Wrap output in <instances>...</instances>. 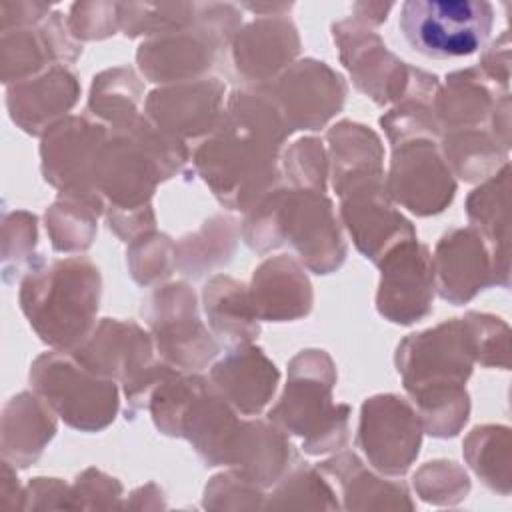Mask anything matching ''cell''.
<instances>
[{"instance_id": "cell-35", "label": "cell", "mask_w": 512, "mask_h": 512, "mask_svg": "<svg viewBox=\"0 0 512 512\" xmlns=\"http://www.w3.org/2000/svg\"><path fill=\"white\" fill-rule=\"evenodd\" d=\"M238 240L240 222L232 214H214L176 242V268L192 280L204 278L232 260Z\"/></svg>"}, {"instance_id": "cell-52", "label": "cell", "mask_w": 512, "mask_h": 512, "mask_svg": "<svg viewBox=\"0 0 512 512\" xmlns=\"http://www.w3.org/2000/svg\"><path fill=\"white\" fill-rule=\"evenodd\" d=\"M24 510H74L72 484L48 476L30 478L24 486Z\"/></svg>"}, {"instance_id": "cell-49", "label": "cell", "mask_w": 512, "mask_h": 512, "mask_svg": "<svg viewBox=\"0 0 512 512\" xmlns=\"http://www.w3.org/2000/svg\"><path fill=\"white\" fill-rule=\"evenodd\" d=\"M264 488L246 480L234 468L212 476L204 488L202 506L206 510H258L264 508Z\"/></svg>"}, {"instance_id": "cell-9", "label": "cell", "mask_w": 512, "mask_h": 512, "mask_svg": "<svg viewBox=\"0 0 512 512\" xmlns=\"http://www.w3.org/2000/svg\"><path fill=\"white\" fill-rule=\"evenodd\" d=\"M140 314L152 334L156 354L182 372H200L220 354L218 338L200 318L196 292L188 282L156 286Z\"/></svg>"}, {"instance_id": "cell-19", "label": "cell", "mask_w": 512, "mask_h": 512, "mask_svg": "<svg viewBox=\"0 0 512 512\" xmlns=\"http://www.w3.org/2000/svg\"><path fill=\"white\" fill-rule=\"evenodd\" d=\"M340 198V220L356 250L378 266L388 250L404 240L418 238L416 228L390 200L386 180L350 188Z\"/></svg>"}, {"instance_id": "cell-24", "label": "cell", "mask_w": 512, "mask_h": 512, "mask_svg": "<svg viewBox=\"0 0 512 512\" xmlns=\"http://www.w3.org/2000/svg\"><path fill=\"white\" fill-rule=\"evenodd\" d=\"M210 382L242 416H258L274 398L280 370L260 346H230L210 366Z\"/></svg>"}, {"instance_id": "cell-54", "label": "cell", "mask_w": 512, "mask_h": 512, "mask_svg": "<svg viewBox=\"0 0 512 512\" xmlns=\"http://www.w3.org/2000/svg\"><path fill=\"white\" fill-rule=\"evenodd\" d=\"M480 72L498 84L500 88L510 90V36L508 30L500 34L480 56Z\"/></svg>"}, {"instance_id": "cell-7", "label": "cell", "mask_w": 512, "mask_h": 512, "mask_svg": "<svg viewBox=\"0 0 512 512\" xmlns=\"http://www.w3.org/2000/svg\"><path fill=\"white\" fill-rule=\"evenodd\" d=\"M28 378L32 390L74 430L100 432L120 410L116 380L84 368L66 350L52 348L36 356Z\"/></svg>"}, {"instance_id": "cell-44", "label": "cell", "mask_w": 512, "mask_h": 512, "mask_svg": "<svg viewBox=\"0 0 512 512\" xmlns=\"http://www.w3.org/2000/svg\"><path fill=\"white\" fill-rule=\"evenodd\" d=\"M126 264L140 286H160L176 270V242L156 228L128 242Z\"/></svg>"}, {"instance_id": "cell-10", "label": "cell", "mask_w": 512, "mask_h": 512, "mask_svg": "<svg viewBox=\"0 0 512 512\" xmlns=\"http://www.w3.org/2000/svg\"><path fill=\"white\" fill-rule=\"evenodd\" d=\"M394 364L408 396L466 386L476 360L464 318L404 336L396 346Z\"/></svg>"}, {"instance_id": "cell-37", "label": "cell", "mask_w": 512, "mask_h": 512, "mask_svg": "<svg viewBox=\"0 0 512 512\" xmlns=\"http://www.w3.org/2000/svg\"><path fill=\"white\" fill-rule=\"evenodd\" d=\"M144 96V82L130 66H114L92 78L88 94V112L108 130L126 128L136 120Z\"/></svg>"}, {"instance_id": "cell-40", "label": "cell", "mask_w": 512, "mask_h": 512, "mask_svg": "<svg viewBox=\"0 0 512 512\" xmlns=\"http://www.w3.org/2000/svg\"><path fill=\"white\" fill-rule=\"evenodd\" d=\"M98 212L86 202L60 196L46 208L44 224L50 244L56 252L74 254L92 246L98 230Z\"/></svg>"}, {"instance_id": "cell-29", "label": "cell", "mask_w": 512, "mask_h": 512, "mask_svg": "<svg viewBox=\"0 0 512 512\" xmlns=\"http://www.w3.org/2000/svg\"><path fill=\"white\" fill-rule=\"evenodd\" d=\"M510 164L486 178L466 198L470 226L482 236L492 260L494 286H510V226H508Z\"/></svg>"}, {"instance_id": "cell-55", "label": "cell", "mask_w": 512, "mask_h": 512, "mask_svg": "<svg viewBox=\"0 0 512 512\" xmlns=\"http://www.w3.org/2000/svg\"><path fill=\"white\" fill-rule=\"evenodd\" d=\"M16 470L10 462L2 460L0 472V510L14 512L24 510V486L18 482Z\"/></svg>"}, {"instance_id": "cell-53", "label": "cell", "mask_w": 512, "mask_h": 512, "mask_svg": "<svg viewBox=\"0 0 512 512\" xmlns=\"http://www.w3.org/2000/svg\"><path fill=\"white\" fill-rule=\"evenodd\" d=\"M52 12V6L36 0H2L0 2V32L36 26L44 22Z\"/></svg>"}, {"instance_id": "cell-56", "label": "cell", "mask_w": 512, "mask_h": 512, "mask_svg": "<svg viewBox=\"0 0 512 512\" xmlns=\"http://www.w3.org/2000/svg\"><path fill=\"white\" fill-rule=\"evenodd\" d=\"M124 508H134V510H158L166 508L164 502V492L156 482H148L140 488H136L130 494V500L124 502Z\"/></svg>"}, {"instance_id": "cell-45", "label": "cell", "mask_w": 512, "mask_h": 512, "mask_svg": "<svg viewBox=\"0 0 512 512\" xmlns=\"http://www.w3.org/2000/svg\"><path fill=\"white\" fill-rule=\"evenodd\" d=\"M410 400L416 406L424 432L432 438H454L470 416V394L466 386L424 392Z\"/></svg>"}, {"instance_id": "cell-8", "label": "cell", "mask_w": 512, "mask_h": 512, "mask_svg": "<svg viewBox=\"0 0 512 512\" xmlns=\"http://www.w3.org/2000/svg\"><path fill=\"white\" fill-rule=\"evenodd\" d=\"M398 24L404 40L422 56L464 58L488 40L494 6L486 0H406Z\"/></svg>"}, {"instance_id": "cell-1", "label": "cell", "mask_w": 512, "mask_h": 512, "mask_svg": "<svg viewBox=\"0 0 512 512\" xmlns=\"http://www.w3.org/2000/svg\"><path fill=\"white\" fill-rule=\"evenodd\" d=\"M288 130L264 86H244L226 98L218 128L192 154V166L216 200L248 212L280 180L278 152Z\"/></svg>"}, {"instance_id": "cell-34", "label": "cell", "mask_w": 512, "mask_h": 512, "mask_svg": "<svg viewBox=\"0 0 512 512\" xmlns=\"http://www.w3.org/2000/svg\"><path fill=\"white\" fill-rule=\"evenodd\" d=\"M438 86V76L412 66L406 92L380 116V126L392 146L416 138L440 140V126L434 116V96Z\"/></svg>"}, {"instance_id": "cell-30", "label": "cell", "mask_w": 512, "mask_h": 512, "mask_svg": "<svg viewBox=\"0 0 512 512\" xmlns=\"http://www.w3.org/2000/svg\"><path fill=\"white\" fill-rule=\"evenodd\" d=\"M58 430L56 412L32 390L14 394L2 408V460L14 468L32 466Z\"/></svg>"}, {"instance_id": "cell-27", "label": "cell", "mask_w": 512, "mask_h": 512, "mask_svg": "<svg viewBox=\"0 0 512 512\" xmlns=\"http://www.w3.org/2000/svg\"><path fill=\"white\" fill-rule=\"evenodd\" d=\"M316 468L336 484L344 510H414L408 486L366 468L356 452L340 450Z\"/></svg>"}, {"instance_id": "cell-50", "label": "cell", "mask_w": 512, "mask_h": 512, "mask_svg": "<svg viewBox=\"0 0 512 512\" xmlns=\"http://www.w3.org/2000/svg\"><path fill=\"white\" fill-rule=\"evenodd\" d=\"M122 482L94 466L82 470L72 484L74 510L124 508Z\"/></svg>"}, {"instance_id": "cell-6", "label": "cell", "mask_w": 512, "mask_h": 512, "mask_svg": "<svg viewBox=\"0 0 512 512\" xmlns=\"http://www.w3.org/2000/svg\"><path fill=\"white\" fill-rule=\"evenodd\" d=\"M152 334L134 320L102 318L70 354L98 376L122 384L126 418L144 410L150 390L166 376L170 364L154 356Z\"/></svg>"}, {"instance_id": "cell-48", "label": "cell", "mask_w": 512, "mask_h": 512, "mask_svg": "<svg viewBox=\"0 0 512 512\" xmlns=\"http://www.w3.org/2000/svg\"><path fill=\"white\" fill-rule=\"evenodd\" d=\"M464 322L470 332L474 360L484 368H510V328L508 324L486 312H466Z\"/></svg>"}, {"instance_id": "cell-51", "label": "cell", "mask_w": 512, "mask_h": 512, "mask_svg": "<svg viewBox=\"0 0 512 512\" xmlns=\"http://www.w3.org/2000/svg\"><path fill=\"white\" fill-rule=\"evenodd\" d=\"M66 24L78 42L110 38L118 32V2H74Z\"/></svg>"}, {"instance_id": "cell-13", "label": "cell", "mask_w": 512, "mask_h": 512, "mask_svg": "<svg viewBox=\"0 0 512 512\" xmlns=\"http://www.w3.org/2000/svg\"><path fill=\"white\" fill-rule=\"evenodd\" d=\"M422 422L416 408L398 394H376L364 400L356 446L372 468L384 476L410 470L422 446Z\"/></svg>"}, {"instance_id": "cell-17", "label": "cell", "mask_w": 512, "mask_h": 512, "mask_svg": "<svg viewBox=\"0 0 512 512\" xmlns=\"http://www.w3.org/2000/svg\"><path fill=\"white\" fill-rule=\"evenodd\" d=\"M376 310L392 324L410 326L432 312L434 268L430 248L418 238L404 240L378 262Z\"/></svg>"}, {"instance_id": "cell-16", "label": "cell", "mask_w": 512, "mask_h": 512, "mask_svg": "<svg viewBox=\"0 0 512 512\" xmlns=\"http://www.w3.org/2000/svg\"><path fill=\"white\" fill-rule=\"evenodd\" d=\"M332 38L342 66L362 94L378 106L402 98L412 66L392 54L378 32L350 16L332 24Z\"/></svg>"}, {"instance_id": "cell-33", "label": "cell", "mask_w": 512, "mask_h": 512, "mask_svg": "<svg viewBox=\"0 0 512 512\" xmlns=\"http://www.w3.org/2000/svg\"><path fill=\"white\" fill-rule=\"evenodd\" d=\"M202 308L212 334L228 348L250 344L260 334V320L252 308L250 290L232 276L214 274L204 284Z\"/></svg>"}, {"instance_id": "cell-22", "label": "cell", "mask_w": 512, "mask_h": 512, "mask_svg": "<svg viewBox=\"0 0 512 512\" xmlns=\"http://www.w3.org/2000/svg\"><path fill=\"white\" fill-rule=\"evenodd\" d=\"M230 46L236 72L250 86H264L294 62L300 36L288 16H260L244 24Z\"/></svg>"}, {"instance_id": "cell-36", "label": "cell", "mask_w": 512, "mask_h": 512, "mask_svg": "<svg viewBox=\"0 0 512 512\" xmlns=\"http://www.w3.org/2000/svg\"><path fill=\"white\" fill-rule=\"evenodd\" d=\"M440 152L454 176L464 182H484L508 162L510 148L490 128H466L442 132Z\"/></svg>"}, {"instance_id": "cell-26", "label": "cell", "mask_w": 512, "mask_h": 512, "mask_svg": "<svg viewBox=\"0 0 512 512\" xmlns=\"http://www.w3.org/2000/svg\"><path fill=\"white\" fill-rule=\"evenodd\" d=\"M242 418L236 408L204 378L192 396L182 422L180 438L188 440L206 466H230L232 446Z\"/></svg>"}, {"instance_id": "cell-46", "label": "cell", "mask_w": 512, "mask_h": 512, "mask_svg": "<svg viewBox=\"0 0 512 512\" xmlns=\"http://www.w3.org/2000/svg\"><path fill=\"white\" fill-rule=\"evenodd\" d=\"M280 170L290 188L326 192L330 162L322 140L304 136L290 144L280 160Z\"/></svg>"}, {"instance_id": "cell-38", "label": "cell", "mask_w": 512, "mask_h": 512, "mask_svg": "<svg viewBox=\"0 0 512 512\" xmlns=\"http://www.w3.org/2000/svg\"><path fill=\"white\" fill-rule=\"evenodd\" d=\"M462 454L484 486L502 496L510 494L512 438L508 426L482 424L472 428L462 442Z\"/></svg>"}, {"instance_id": "cell-15", "label": "cell", "mask_w": 512, "mask_h": 512, "mask_svg": "<svg viewBox=\"0 0 512 512\" xmlns=\"http://www.w3.org/2000/svg\"><path fill=\"white\" fill-rule=\"evenodd\" d=\"M390 200L416 216L444 212L456 194V178L436 140L416 138L392 146L386 174Z\"/></svg>"}, {"instance_id": "cell-39", "label": "cell", "mask_w": 512, "mask_h": 512, "mask_svg": "<svg viewBox=\"0 0 512 512\" xmlns=\"http://www.w3.org/2000/svg\"><path fill=\"white\" fill-rule=\"evenodd\" d=\"M336 488L312 464L296 462L264 500L266 510H338Z\"/></svg>"}, {"instance_id": "cell-41", "label": "cell", "mask_w": 512, "mask_h": 512, "mask_svg": "<svg viewBox=\"0 0 512 512\" xmlns=\"http://www.w3.org/2000/svg\"><path fill=\"white\" fill-rule=\"evenodd\" d=\"M196 2H118V30L126 38H152L192 24Z\"/></svg>"}, {"instance_id": "cell-14", "label": "cell", "mask_w": 512, "mask_h": 512, "mask_svg": "<svg viewBox=\"0 0 512 512\" xmlns=\"http://www.w3.org/2000/svg\"><path fill=\"white\" fill-rule=\"evenodd\" d=\"M264 90L290 132L320 130L344 108L348 94L342 74L316 58L294 60Z\"/></svg>"}, {"instance_id": "cell-20", "label": "cell", "mask_w": 512, "mask_h": 512, "mask_svg": "<svg viewBox=\"0 0 512 512\" xmlns=\"http://www.w3.org/2000/svg\"><path fill=\"white\" fill-rule=\"evenodd\" d=\"M82 54V44L70 34L66 18L52 10L36 24L0 34V74L6 86L34 78L52 66H70Z\"/></svg>"}, {"instance_id": "cell-47", "label": "cell", "mask_w": 512, "mask_h": 512, "mask_svg": "<svg viewBox=\"0 0 512 512\" xmlns=\"http://www.w3.org/2000/svg\"><path fill=\"white\" fill-rule=\"evenodd\" d=\"M412 486L428 504L454 506L468 496L470 478L460 464L440 458L422 464L412 476Z\"/></svg>"}, {"instance_id": "cell-11", "label": "cell", "mask_w": 512, "mask_h": 512, "mask_svg": "<svg viewBox=\"0 0 512 512\" xmlns=\"http://www.w3.org/2000/svg\"><path fill=\"white\" fill-rule=\"evenodd\" d=\"M108 126L90 116H66L40 142L44 180L64 198L86 202L104 214V200L94 184V160L108 138Z\"/></svg>"}, {"instance_id": "cell-23", "label": "cell", "mask_w": 512, "mask_h": 512, "mask_svg": "<svg viewBox=\"0 0 512 512\" xmlns=\"http://www.w3.org/2000/svg\"><path fill=\"white\" fill-rule=\"evenodd\" d=\"M80 90L78 76L68 66H52L34 78L10 84L6 108L20 130L42 138L76 106Z\"/></svg>"}, {"instance_id": "cell-58", "label": "cell", "mask_w": 512, "mask_h": 512, "mask_svg": "<svg viewBox=\"0 0 512 512\" xmlns=\"http://www.w3.org/2000/svg\"><path fill=\"white\" fill-rule=\"evenodd\" d=\"M242 8L258 14V16H288L294 4L286 2H244Z\"/></svg>"}, {"instance_id": "cell-25", "label": "cell", "mask_w": 512, "mask_h": 512, "mask_svg": "<svg viewBox=\"0 0 512 512\" xmlns=\"http://www.w3.org/2000/svg\"><path fill=\"white\" fill-rule=\"evenodd\" d=\"M250 300L258 320L292 322L310 314L314 292L300 260L288 254L266 258L252 274Z\"/></svg>"}, {"instance_id": "cell-31", "label": "cell", "mask_w": 512, "mask_h": 512, "mask_svg": "<svg viewBox=\"0 0 512 512\" xmlns=\"http://www.w3.org/2000/svg\"><path fill=\"white\" fill-rule=\"evenodd\" d=\"M296 462V450L284 430L270 420H242L230 468L260 488H272Z\"/></svg>"}, {"instance_id": "cell-5", "label": "cell", "mask_w": 512, "mask_h": 512, "mask_svg": "<svg viewBox=\"0 0 512 512\" xmlns=\"http://www.w3.org/2000/svg\"><path fill=\"white\" fill-rule=\"evenodd\" d=\"M164 182L152 158L124 132L110 130L94 160V184L108 228L124 242L156 228L152 196Z\"/></svg>"}, {"instance_id": "cell-18", "label": "cell", "mask_w": 512, "mask_h": 512, "mask_svg": "<svg viewBox=\"0 0 512 512\" xmlns=\"http://www.w3.org/2000/svg\"><path fill=\"white\" fill-rule=\"evenodd\" d=\"M226 86L218 78H198L154 88L144 102V114L166 134L186 142L206 138L222 122Z\"/></svg>"}, {"instance_id": "cell-12", "label": "cell", "mask_w": 512, "mask_h": 512, "mask_svg": "<svg viewBox=\"0 0 512 512\" xmlns=\"http://www.w3.org/2000/svg\"><path fill=\"white\" fill-rule=\"evenodd\" d=\"M278 226L282 246H292L310 272L332 274L344 264L348 246L334 204L324 192L280 186Z\"/></svg>"}, {"instance_id": "cell-28", "label": "cell", "mask_w": 512, "mask_h": 512, "mask_svg": "<svg viewBox=\"0 0 512 512\" xmlns=\"http://www.w3.org/2000/svg\"><path fill=\"white\" fill-rule=\"evenodd\" d=\"M330 178L338 196L354 186L386 180L384 146L378 134L352 120H340L326 132Z\"/></svg>"}, {"instance_id": "cell-2", "label": "cell", "mask_w": 512, "mask_h": 512, "mask_svg": "<svg viewBox=\"0 0 512 512\" xmlns=\"http://www.w3.org/2000/svg\"><path fill=\"white\" fill-rule=\"evenodd\" d=\"M100 296V270L86 256L40 258L20 280L18 304L44 344L70 352L96 326Z\"/></svg>"}, {"instance_id": "cell-43", "label": "cell", "mask_w": 512, "mask_h": 512, "mask_svg": "<svg viewBox=\"0 0 512 512\" xmlns=\"http://www.w3.org/2000/svg\"><path fill=\"white\" fill-rule=\"evenodd\" d=\"M38 218L28 210H10L2 216V280L12 284L42 258L36 254Z\"/></svg>"}, {"instance_id": "cell-57", "label": "cell", "mask_w": 512, "mask_h": 512, "mask_svg": "<svg viewBox=\"0 0 512 512\" xmlns=\"http://www.w3.org/2000/svg\"><path fill=\"white\" fill-rule=\"evenodd\" d=\"M394 8L392 2H354L352 4V18L360 24L372 28L386 22L388 12Z\"/></svg>"}, {"instance_id": "cell-3", "label": "cell", "mask_w": 512, "mask_h": 512, "mask_svg": "<svg viewBox=\"0 0 512 512\" xmlns=\"http://www.w3.org/2000/svg\"><path fill=\"white\" fill-rule=\"evenodd\" d=\"M336 380V364L326 350H300L290 358L286 386L268 410V420L298 436L306 454L340 452L350 440L352 408L334 402Z\"/></svg>"}, {"instance_id": "cell-4", "label": "cell", "mask_w": 512, "mask_h": 512, "mask_svg": "<svg viewBox=\"0 0 512 512\" xmlns=\"http://www.w3.org/2000/svg\"><path fill=\"white\" fill-rule=\"evenodd\" d=\"M242 28V12L234 4L196 2L192 24L146 38L136 50L140 74L154 84H178L206 78L218 52L232 44Z\"/></svg>"}, {"instance_id": "cell-42", "label": "cell", "mask_w": 512, "mask_h": 512, "mask_svg": "<svg viewBox=\"0 0 512 512\" xmlns=\"http://www.w3.org/2000/svg\"><path fill=\"white\" fill-rule=\"evenodd\" d=\"M202 380L204 376L200 372H182L174 368L152 388L146 410L150 412L158 432L180 438L182 416Z\"/></svg>"}, {"instance_id": "cell-21", "label": "cell", "mask_w": 512, "mask_h": 512, "mask_svg": "<svg viewBox=\"0 0 512 512\" xmlns=\"http://www.w3.org/2000/svg\"><path fill=\"white\" fill-rule=\"evenodd\" d=\"M434 286L442 300L460 306L494 286L492 260L486 242L472 226L444 232L432 254Z\"/></svg>"}, {"instance_id": "cell-32", "label": "cell", "mask_w": 512, "mask_h": 512, "mask_svg": "<svg viewBox=\"0 0 512 512\" xmlns=\"http://www.w3.org/2000/svg\"><path fill=\"white\" fill-rule=\"evenodd\" d=\"M506 94L510 90L488 80L478 66L448 74L434 96V116L440 134L448 130L488 128L496 102Z\"/></svg>"}]
</instances>
